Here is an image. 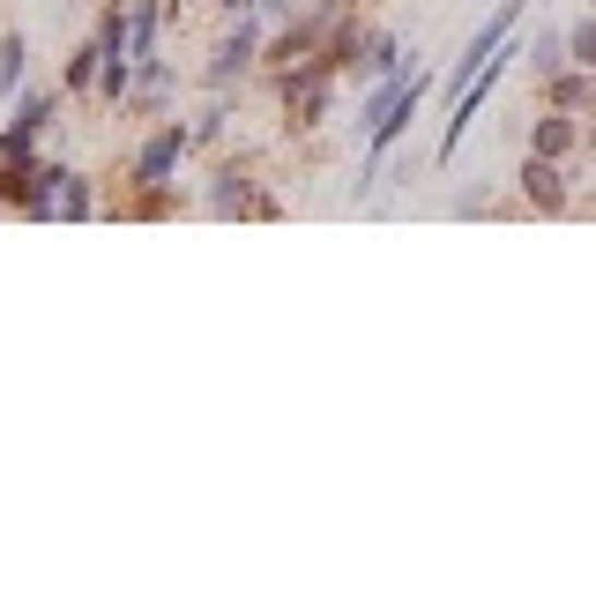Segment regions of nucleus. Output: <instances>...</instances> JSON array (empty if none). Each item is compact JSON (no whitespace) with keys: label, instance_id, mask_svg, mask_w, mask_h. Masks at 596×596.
<instances>
[{"label":"nucleus","instance_id":"f257e3e1","mask_svg":"<svg viewBox=\"0 0 596 596\" xmlns=\"http://www.w3.org/2000/svg\"><path fill=\"white\" fill-rule=\"evenodd\" d=\"M187 150H194V128H179V120H171V128H157L150 142H142V157H134V187H142V194H165V179L179 171V157H187Z\"/></svg>","mask_w":596,"mask_h":596},{"label":"nucleus","instance_id":"f03ea898","mask_svg":"<svg viewBox=\"0 0 596 596\" xmlns=\"http://www.w3.org/2000/svg\"><path fill=\"white\" fill-rule=\"evenodd\" d=\"M254 52H261V23H239L231 38L216 45V60H210V90H231L247 68H254Z\"/></svg>","mask_w":596,"mask_h":596},{"label":"nucleus","instance_id":"7ed1b4c3","mask_svg":"<svg viewBox=\"0 0 596 596\" xmlns=\"http://www.w3.org/2000/svg\"><path fill=\"white\" fill-rule=\"evenodd\" d=\"M522 202H537V210H567V171H559V157H522Z\"/></svg>","mask_w":596,"mask_h":596},{"label":"nucleus","instance_id":"20e7f679","mask_svg":"<svg viewBox=\"0 0 596 596\" xmlns=\"http://www.w3.org/2000/svg\"><path fill=\"white\" fill-rule=\"evenodd\" d=\"M350 68H358V83L373 90V83H388V75H403V68H410V60H403V52H395V38H388V31H373V38H366V52H358V60H350Z\"/></svg>","mask_w":596,"mask_h":596},{"label":"nucleus","instance_id":"39448f33","mask_svg":"<svg viewBox=\"0 0 596 596\" xmlns=\"http://www.w3.org/2000/svg\"><path fill=\"white\" fill-rule=\"evenodd\" d=\"M574 142H582V128H574L559 105L537 112V128H529V150H537V157H574Z\"/></svg>","mask_w":596,"mask_h":596},{"label":"nucleus","instance_id":"423d86ee","mask_svg":"<svg viewBox=\"0 0 596 596\" xmlns=\"http://www.w3.org/2000/svg\"><path fill=\"white\" fill-rule=\"evenodd\" d=\"M261 194H254V179H247V165H224L216 171V187H210V210L216 216H239V210H254Z\"/></svg>","mask_w":596,"mask_h":596},{"label":"nucleus","instance_id":"0eeeda50","mask_svg":"<svg viewBox=\"0 0 596 596\" xmlns=\"http://www.w3.org/2000/svg\"><path fill=\"white\" fill-rule=\"evenodd\" d=\"M52 112H60V90H23V97H15V120H8V134H31V142H38V128L52 120Z\"/></svg>","mask_w":596,"mask_h":596},{"label":"nucleus","instance_id":"6e6552de","mask_svg":"<svg viewBox=\"0 0 596 596\" xmlns=\"http://www.w3.org/2000/svg\"><path fill=\"white\" fill-rule=\"evenodd\" d=\"M559 68H574L567 38H559V31H537V45H529V75H545V83H552Z\"/></svg>","mask_w":596,"mask_h":596},{"label":"nucleus","instance_id":"1a4fd4ad","mask_svg":"<svg viewBox=\"0 0 596 596\" xmlns=\"http://www.w3.org/2000/svg\"><path fill=\"white\" fill-rule=\"evenodd\" d=\"M23 52H31L23 31H8V38H0V90H8V97H23V75H31V60H23Z\"/></svg>","mask_w":596,"mask_h":596},{"label":"nucleus","instance_id":"9d476101","mask_svg":"<svg viewBox=\"0 0 596 596\" xmlns=\"http://www.w3.org/2000/svg\"><path fill=\"white\" fill-rule=\"evenodd\" d=\"M52 194H60V216H90V179L68 165H52Z\"/></svg>","mask_w":596,"mask_h":596},{"label":"nucleus","instance_id":"9b49d317","mask_svg":"<svg viewBox=\"0 0 596 596\" xmlns=\"http://www.w3.org/2000/svg\"><path fill=\"white\" fill-rule=\"evenodd\" d=\"M105 83V45H75V60H68V90H97Z\"/></svg>","mask_w":596,"mask_h":596},{"label":"nucleus","instance_id":"f8f14e48","mask_svg":"<svg viewBox=\"0 0 596 596\" xmlns=\"http://www.w3.org/2000/svg\"><path fill=\"white\" fill-rule=\"evenodd\" d=\"M150 45H157V8H150V0H134V68H142V60H157Z\"/></svg>","mask_w":596,"mask_h":596},{"label":"nucleus","instance_id":"ddd939ff","mask_svg":"<svg viewBox=\"0 0 596 596\" xmlns=\"http://www.w3.org/2000/svg\"><path fill=\"white\" fill-rule=\"evenodd\" d=\"M567 52H574V68H596V15H582V23L567 31Z\"/></svg>","mask_w":596,"mask_h":596},{"label":"nucleus","instance_id":"4468645a","mask_svg":"<svg viewBox=\"0 0 596 596\" xmlns=\"http://www.w3.org/2000/svg\"><path fill=\"white\" fill-rule=\"evenodd\" d=\"M224 120H231L224 105H216V112H202V128H194V142H224Z\"/></svg>","mask_w":596,"mask_h":596},{"label":"nucleus","instance_id":"2eb2a0df","mask_svg":"<svg viewBox=\"0 0 596 596\" xmlns=\"http://www.w3.org/2000/svg\"><path fill=\"white\" fill-rule=\"evenodd\" d=\"M224 8H261V0H224Z\"/></svg>","mask_w":596,"mask_h":596},{"label":"nucleus","instance_id":"dca6fc26","mask_svg":"<svg viewBox=\"0 0 596 596\" xmlns=\"http://www.w3.org/2000/svg\"><path fill=\"white\" fill-rule=\"evenodd\" d=\"M261 8H291V0H261Z\"/></svg>","mask_w":596,"mask_h":596},{"label":"nucleus","instance_id":"f3484780","mask_svg":"<svg viewBox=\"0 0 596 596\" xmlns=\"http://www.w3.org/2000/svg\"><path fill=\"white\" fill-rule=\"evenodd\" d=\"M321 8H343V0H321Z\"/></svg>","mask_w":596,"mask_h":596}]
</instances>
